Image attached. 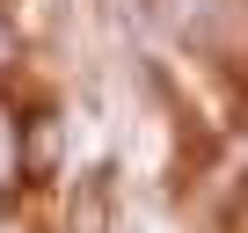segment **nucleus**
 I'll return each instance as SVG.
<instances>
[{"instance_id": "nucleus-3", "label": "nucleus", "mask_w": 248, "mask_h": 233, "mask_svg": "<svg viewBox=\"0 0 248 233\" xmlns=\"http://www.w3.org/2000/svg\"><path fill=\"white\" fill-rule=\"evenodd\" d=\"M15 168H22V153H15V116L0 109V182H15Z\"/></svg>"}, {"instance_id": "nucleus-2", "label": "nucleus", "mask_w": 248, "mask_h": 233, "mask_svg": "<svg viewBox=\"0 0 248 233\" xmlns=\"http://www.w3.org/2000/svg\"><path fill=\"white\" fill-rule=\"evenodd\" d=\"M102 218H109V182L88 175L80 197H73V233H102Z\"/></svg>"}, {"instance_id": "nucleus-4", "label": "nucleus", "mask_w": 248, "mask_h": 233, "mask_svg": "<svg viewBox=\"0 0 248 233\" xmlns=\"http://www.w3.org/2000/svg\"><path fill=\"white\" fill-rule=\"evenodd\" d=\"M51 160H59V124H44L37 146H30V168H51Z\"/></svg>"}, {"instance_id": "nucleus-1", "label": "nucleus", "mask_w": 248, "mask_h": 233, "mask_svg": "<svg viewBox=\"0 0 248 233\" xmlns=\"http://www.w3.org/2000/svg\"><path fill=\"white\" fill-rule=\"evenodd\" d=\"M168 22L212 58H248V0H168Z\"/></svg>"}, {"instance_id": "nucleus-5", "label": "nucleus", "mask_w": 248, "mask_h": 233, "mask_svg": "<svg viewBox=\"0 0 248 233\" xmlns=\"http://www.w3.org/2000/svg\"><path fill=\"white\" fill-rule=\"evenodd\" d=\"M8 51H15V44H8V29H0V66H8Z\"/></svg>"}]
</instances>
